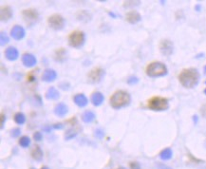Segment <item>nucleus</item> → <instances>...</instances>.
Returning <instances> with one entry per match:
<instances>
[{
    "label": "nucleus",
    "instance_id": "obj_1",
    "mask_svg": "<svg viewBox=\"0 0 206 169\" xmlns=\"http://www.w3.org/2000/svg\"><path fill=\"white\" fill-rule=\"evenodd\" d=\"M199 73L196 68H184L179 74V81L185 88H193L199 84Z\"/></svg>",
    "mask_w": 206,
    "mask_h": 169
},
{
    "label": "nucleus",
    "instance_id": "obj_2",
    "mask_svg": "<svg viewBox=\"0 0 206 169\" xmlns=\"http://www.w3.org/2000/svg\"><path fill=\"white\" fill-rule=\"evenodd\" d=\"M130 102H131L130 94L124 90H118L114 92V94H112V96L109 99L110 106L115 109L124 107L128 106Z\"/></svg>",
    "mask_w": 206,
    "mask_h": 169
},
{
    "label": "nucleus",
    "instance_id": "obj_3",
    "mask_svg": "<svg viewBox=\"0 0 206 169\" xmlns=\"http://www.w3.org/2000/svg\"><path fill=\"white\" fill-rule=\"evenodd\" d=\"M146 74L149 77H161L167 73V67L162 62H152L146 67Z\"/></svg>",
    "mask_w": 206,
    "mask_h": 169
},
{
    "label": "nucleus",
    "instance_id": "obj_4",
    "mask_svg": "<svg viewBox=\"0 0 206 169\" xmlns=\"http://www.w3.org/2000/svg\"><path fill=\"white\" fill-rule=\"evenodd\" d=\"M169 106V104H168V100L164 97H161V96H154L152 98H150L147 102V107L151 110H155V111H162V110H166Z\"/></svg>",
    "mask_w": 206,
    "mask_h": 169
},
{
    "label": "nucleus",
    "instance_id": "obj_5",
    "mask_svg": "<svg viewBox=\"0 0 206 169\" xmlns=\"http://www.w3.org/2000/svg\"><path fill=\"white\" fill-rule=\"evenodd\" d=\"M86 41V35L81 31H74L68 35V44L73 48H80Z\"/></svg>",
    "mask_w": 206,
    "mask_h": 169
},
{
    "label": "nucleus",
    "instance_id": "obj_6",
    "mask_svg": "<svg viewBox=\"0 0 206 169\" xmlns=\"http://www.w3.org/2000/svg\"><path fill=\"white\" fill-rule=\"evenodd\" d=\"M48 24L49 26L55 30V31H59L62 30L65 26V19L61 14H52L48 18Z\"/></svg>",
    "mask_w": 206,
    "mask_h": 169
},
{
    "label": "nucleus",
    "instance_id": "obj_7",
    "mask_svg": "<svg viewBox=\"0 0 206 169\" xmlns=\"http://www.w3.org/2000/svg\"><path fill=\"white\" fill-rule=\"evenodd\" d=\"M22 16L24 18V21L27 23V25L29 27L33 26L37 21H38V18H39L38 12H37V11L34 9L24 10L22 12Z\"/></svg>",
    "mask_w": 206,
    "mask_h": 169
},
{
    "label": "nucleus",
    "instance_id": "obj_8",
    "mask_svg": "<svg viewBox=\"0 0 206 169\" xmlns=\"http://www.w3.org/2000/svg\"><path fill=\"white\" fill-rule=\"evenodd\" d=\"M105 70L102 68H95L89 71L87 77H88V81L92 84H97L99 82L102 81V79L105 76Z\"/></svg>",
    "mask_w": 206,
    "mask_h": 169
},
{
    "label": "nucleus",
    "instance_id": "obj_9",
    "mask_svg": "<svg viewBox=\"0 0 206 169\" xmlns=\"http://www.w3.org/2000/svg\"><path fill=\"white\" fill-rule=\"evenodd\" d=\"M160 51L164 56H170L173 53L174 50V45L173 42L169 39H162L161 40L159 44Z\"/></svg>",
    "mask_w": 206,
    "mask_h": 169
},
{
    "label": "nucleus",
    "instance_id": "obj_10",
    "mask_svg": "<svg viewBox=\"0 0 206 169\" xmlns=\"http://www.w3.org/2000/svg\"><path fill=\"white\" fill-rule=\"evenodd\" d=\"M25 30L23 27L19 26V25H15L12 27V29L11 30V35L13 39L15 40H21L25 37Z\"/></svg>",
    "mask_w": 206,
    "mask_h": 169
},
{
    "label": "nucleus",
    "instance_id": "obj_11",
    "mask_svg": "<svg viewBox=\"0 0 206 169\" xmlns=\"http://www.w3.org/2000/svg\"><path fill=\"white\" fill-rule=\"evenodd\" d=\"M22 63L25 67L27 68H31V67H34L37 63V60H36V57L31 54V53H25L23 54L22 56Z\"/></svg>",
    "mask_w": 206,
    "mask_h": 169
},
{
    "label": "nucleus",
    "instance_id": "obj_12",
    "mask_svg": "<svg viewBox=\"0 0 206 169\" xmlns=\"http://www.w3.org/2000/svg\"><path fill=\"white\" fill-rule=\"evenodd\" d=\"M142 19L141 14L136 11H130L125 14V20L130 24H137Z\"/></svg>",
    "mask_w": 206,
    "mask_h": 169
},
{
    "label": "nucleus",
    "instance_id": "obj_13",
    "mask_svg": "<svg viewBox=\"0 0 206 169\" xmlns=\"http://www.w3.org/2000/svg\"><path fill=\"white\" fill-rule=\"evenodd\" d=\"M56 78H57V73H56V71L54 69H51V68L46 69L44 71V73L42 74V81L47 82V83L52 82Z\"/></svg>",
    "mask_w": 206,
    "mask_h": 169
},
{
    "label": "nucleus",
    "instance_id": "obj_14",
    "mask_svg": "<svg viewBox=\"0 0 206 169\" xmlns=\"http://www.w3.org/2000/svg\"><path fill=\"white\" fill-rule=\"evenodd\" d=\"M5 56H6V58L10 61H15L18 57H19V52H18L16 48L9 47L5 50Z\"/></svg>",
    "mask_w": 206,
    "mask_h": 169
},
{
    "label": "nucleus",
    "instance_id": "obj_15",
    "mask_svg": "<svg viewBox=\"0 0 206 169\" xmlns=\"http://www.w3.org/2000/svg\"><path fill=\"white\" fill-rule=\"evenodd\" d=\"M12 16V11L9 6H2L0 9V18L2 21H8Z\"/></svg>",
    "mask_w": 206,
    "mask_h": 169
},
{
    "label": "nucleus",
    "instance_id": "obj_16",
    "mask_svg": "<svg viewBox=\"0 0 206 169\" xmlns=\"http://www.w3.org/2000/svg\"><path fill=\"white\" fill-rule=\"evenodd\" d=\"M68 111V106L64 103H59L54 107V114L58 117H64Z\"/></svg>",
    "mask_w": 206,
    "mask_h": 169
},
{
    "label": "nucleus",
    "instance_id": "obj_17",
    "mask_svg": "<svg viewBox=\"0 0 206 169\" xmlns=\"http://www.w3.org/2000/svg\"><path fill=\"white\" fill-rule=\"evenodd\" d=\"M90 101H91V103H92L93 106H101V105L104 103L105 97H104V95L102 94L101 92H94V93H93V94L91 95Z\"/></svg>",
    "mask_w": 206,
    "mask_h": 169
},
{
    "label": "nucleus",
    "instance_id": "obj_18",
    "mask_svg": "<svg viewBox=\"0 0 206 169\" xmlns=\"http://www.w3.org/2000/svg\"><path fill=\"white\" fill-rule=\"evenodd\" d=\"M73 101L79 107H85L87 104H88V100L87 98L83 94V93H79V94H76L73 97Z\"/></svg>",
    "mask_w": 206,
    "mask_h": 169
},
{
    "label": "nucleus",
    "instance_id": "obj_19",
    "mask_svg": "<svg viewBox=\"0 0 206 169\" xmlns=\"http://www.w3.org/2000/svg\"><path fill=\"white\" fill-rule=\"evenodd\" d=\"M45 97H46L48 100H57V99H59V97H60V93H59V91L56 89L54 87H50L47 90Z\"/></svg>",
    "mask_w": 206,
    "mask_h": 169
},
{
    "label": "nucleus",
    "instance_id": "obj_20",
    "mask_svg": "<svg viewBox=\"0 0 206 169\" xmlns=\"http://www.w3.org/2000/svg\"><path fill=\"white\" fill-rule=\"evenodd\" d=\"M30 155L35 161H41L43 159V151L40 148V146H38V145L33 146V148L30 151Z\"/></svg>",
    "mask_w": 206,
    "mask_h": 169
},
{
    "label": "nucleus",
    "instance_id": "obj_21",
    "mask_svg": "<svg viewBox=\"0 0 206 169\" xmlns=\"http://www.w3.org/2000/svg\"><path fill=\"white\" fill-rule=\"evenodd\" d=\"M95 114L90 110H87L82 114V121L86 124H89L95 120Z\"/></svg>",
    "mask_w": 206,
    "mask_h": 169
},
{
    "label": "nucleus",
    "instance_id": "obj_22",
    "mask_svg": "<svg viewBox=\"0 0 206 169\" xmlns=\"http://www.w3.org/2000/svg\"><path fill=\"white\" fill-rule=\"evenodd\" d=\"M66 58V49L64 48H60L56 50L55 55H54V59L58 62H63Z\"/></svg>",
    "mask_w": 206,
    "mask_h": 169
},
{
    "label": "nucleus",
    "instance_id": "obj_23",
    "mask_svg": "<svg viewBox=\"0 0 206 169\" xmlns=\"http://www.w3.org/2000/svg\"><path fill=\"white\" fill-rule=\"evenodd\" d=\"M172 155H173L172 150L170 148H165L160 153V158L163 161H167L172 158Z\"/></svg>",
    "mask_w": 206,
    "mask_h": 169
},
{
    "label": "nucleus",
    "instance_id": "obj_24",
    "mask_svg": "<svg viewBox=\"0 0 206 169\" xmlns=\"http://www.w3.org/2000/svg\"><path fill=\"white\" fill-rule=\"evenodd\" d=\"M13 119L17 124H24L26 122V116L24 115V113H22V112H17V113H15Z\"/></svg>",
    "mask_w": 206,
    "mask_h": 169
},
{
    "label": "nucleus",
    "instance_id": "obj_25",
    "mask_svg": "<svg viewBox=\"0 0 206 169\" xmlns=\"http://www.w3.org/2000/svg\"><path fill=\"white\" fill-rule=\"evenodd\" d=\"M77 18H78V20L87 22V21H89L91 19V15L87 12H86V11H80L77 13Z\"/></svg>",
    "mask_w": 206,
    "mask_h": 169
},
{
    "label": "nucleus",
    "instance_id": "obj_26",
    "mask_svg": "<svg viewBox=\"0 0 206 169\" xmlns=\"http://www.w3.org/2000/svg\"><path fill=\"white\" fill-rule=\"evenodd\" d=\"M77 134H78L77 131L74 130L73 128H71V129L67 130V132H66V134H65V138H66V140H71V139H73L74 137H76Z\"/></svg>",
    "mask_w": 206,
    "mask_h": 169
},
{
    "label": "nucleus",
    "instance_id": "obj_27",
    "mask_svg": "<svg viewBox=\"0 0 206 169\" xmlns=\"http://www.w3.org/2000/svg\"><path fill=\"white\" fill-rule=\"evenodd\" d=\"M19 144L22 147H28L30 144V139L28 136H23L19 140Z\"/></svg>",
    "mask_w": 206,
    "mask_h": 169
},
{
    "label": "nucleus",
    "instance_id": "obj_28",
    "mask_svg": "<svg viewBox=\"0 0 206 169\" xmlns=\"http://www.w3.org/2000/svg\"><path fill=\"white\" fill-rule=\"evenodd\" d=\"M9 41H10L9 36L6 34V32L1 31V33H0V44H1V46L6 45L7 43H9Z\"/></svg>",
    "mask_w": 206,
    "mask_h": 169
},
{
    "label": "nucleus",
    "instance_id": "obj_29",
    "mask_svg": "<svg viewBox=\"0 0 206 169\" xmlns=\"http://www.w3.org/2000/svg\"><path fill=\"white\" fill-rule=\"evenodd\" d=\"M140 4V1H124V7L125 8H129V7H133V6H137Z\"/></svg>",
    "mask_w": 206,
    "mask_h": 169
},
{
    "label": "nucleus",
    "instance_id": "obj_30",
    "mask_svg": "<svg viewBox=\"0 0 206 169\" xmlns=\"http://www.w3.org/2000/svg\"><path fill=\"white\" fill-rule=\"evenodd\" d=\"M104 135H105V132L101 129V128H98L94 131V136L98 139H103L104 138Z\"/></svg>",
    "mask_w": 206,
    "mask_h": 169
},
{
    "label": "nucleus",
    "instance_id": "obj_31",
    "mask_svg": "<svg viewBox=\"0 0 206 169\" xmlns=\"http://www.w3.org/2000/svg\"><path fill=\"white\" fill-rule=\"evenodd\" d=\"M21 134V130L19 128H13L12 131H11V136L12 138H17Z\"/></svg>",
    "mask_w": 206,
    "mask_h": 169
},
{
    "label": "nucleus",
    "instance_id": "obj_32",
    "mask_svg": "<svg viewBox=\"0 0 206 169\" xmlns=\"http://www.w3.org/2000/svg\"><path fill=\"white\" fill-rule=\"evenodd\" d=\"M139 82V79L135 76H130L128 79H127V84L128 85H135Z\"/></svg>",
    "mask_w": 206,
    "mask_h": 169
},
{
    "label": "nucleus",
    "instance_id": "obj_33",
    "mask_svg": "<svg viewBox=\"0 0 206 169\" xmlns=\"http://www.w3.org/2000/svg\"><path fill=\"white\" fill-rule=\"evenodd\" d=\"M33 139L36 141V142H40L42 139H43V135L41 132H39V131H36V132L33 134Z\"/></svg>",
    "mask_w": 206,
    "mask_h": 169
},
{
    "label": "nucleus",
    "instance_id": "obj_34",
    "mask_svg": "<svg viewBox=\"0 0 206 169\" xmlns=\"http://www.w3.org/2000/svg\"><path fill=\"white\" fill-rule=\"evenodd\" d=\"M130 169H141V165L138 162H131L129 163Z\"/></svg>",
    "mask_w": 206,
    "mask_h": 169
},
{
    "label": "nucleus",
    "instance_id": "obj_35",
    "mask_svg": "<svg viewBox=\"0 0 206 169\" xmlns=\"http://www.w3.org/2000/svg\"><path fill=\"white\" fill-rule=\"evenodd\" d=\"M60 87L64 90H67V89H69V84L67 83V82H64V83H61L60 84Z\"/></svg>",
    "mask_w": 206,
    "mask_h": 169
},
{
    "label": "nucleus",
    "instance_id": "obj_36",
    "mask_svg": "<svg viewBox=\"0 0 206 169\" xmlns=\"http://www.w3.org/2000/svg\"><path fill=\"white\" fill-rule=\"evenodd\" d=\"M5 115L3 113H1V116H0V128H3V124H4V122H5Z\"/></svg>",
    "mask_w": 206,
    "mask_h": 169
},
{
    "label": "nucleus",
    "instance_id": "obj_37",
    "mask_svg": "<svg viewBox=\"0 0 206 169\" xmlns=\"http://www.w3.org/2000/svg\"><path fill=\"white\" fill-rule=\"evenodd\" d=\"M63 127H64L63 124H55L52 125V128H54V129H62Z\"/></svg>",
    "mask_w": 206,
    "mask_h": 169
},
{
    "label": "nucleus",
    "instance_id": "obj_38",
    "mask_svg": "<svg viewBox=\"0 0 206 169\" xmlns=\"http://www.w3.org/2000/svg\"><path fill=\"white\" fill-rule=\"evenodd\" d=\"M201 114L203 115V116H206V106H203L202 107H201Z\"/></svg>",
    "mask_w": 206,
    "mask_h": 169
},
{
    "label": "nucleus",
    "instance_id": "obj_39",
    "mask_svg": "<svg viewBox=\"0 0 206 169\" xmlns=\"http://www.w3.org/2000/svg\"><path fill=\"white\" fill-rule=\"evenodd\" d=\"M50 126H45V127H43V129L45 130V131H47V132H49V130H50Z\"/></svg>",
    "mask_w": 206,
    "mask_h": 169
},
{
    "label": "nucleus",
    "instance_id": "obj_40",
    "mask_svg": "<svg viewBox=\"0 0 206 169\" xmlns=\"http://www.w3.org/2000/svg\"><path fill=\"white\" fill-rule=\"evenodd\" d=\"M41 169H49V168L48 166H42V167H41Z\"/></svg>",
    "mask_w": 206,
    "mask_h": 169
},
{
    "label": "nucleus",
    "instance_id": "obj_41",
    "mask_svg": "<svg viewBox=\"0 0 206 169\" xmlns=\"http://www.w3.org/2000/svg\"><path fill=\"white\" fill-rule=\"evenodd\" d=\"M117 169H125L124 167H123V166H120L119 168H117Z\"/></svg>",
    "mask_w": 206,
    "mask_h": 169
},
{
    "label": "nucleus",
    "instance_id": "obj_42",
    "mask_svg": "<svg viewBox=\"0 0 206 169\" xmlns=\"http://www.w3.org/2000/svg\"><path fill=\"white\" fill-rule=\"evenodd\" d=\"M30 169H35V168H30Z\"/></svg>",
    "mask_w": 206,
    "mask_h": 169
}]
</instances>
